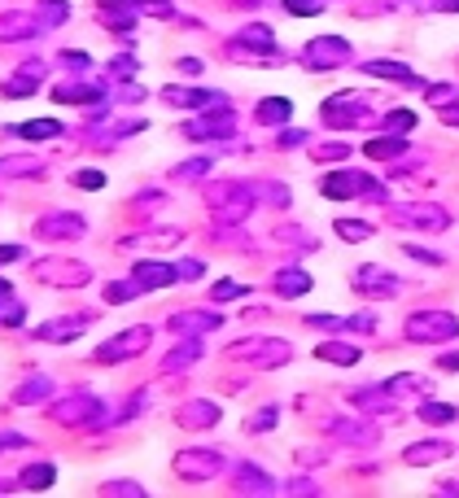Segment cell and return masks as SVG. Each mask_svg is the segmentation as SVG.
I'll use <instances>...</instances> for the list:
<instances>
[{
	"label": "cell",
	"mask_w": 459,
	"mask_h": 498,
	"mask_svg": "<svg viewBox=\"0 0 459 498\" xmlns=\"http://www.w3.org/2000/svg\"><path fill=\"white\" fill-rule=\"evenodd\" d=\"M22 136H36V140H44V136H61V123H27V127H22Z\"/></svg>",
	"instance_id": "6da1fadb"
},
{
	"label": "cell",
	"mask_w": 459,
	"mask_h": 498,
	"mask_svg": "<svg viewBox=\"0 0 459 498\" xmlns=\"http://www.w3.org/2000/svg\"><path fill=\"white\" fill-rule=\"evenodd\" d=\"M398 149H402V140H372L368 153H372V158H385V153H398Z\"/></svg>",
	"instance_id": "7a4b0ae2"
},
{
	"label": "cell",
	"mask_w": 459,
	"mask_h": 498,
	"mask_svg": "<svg viewBox=\"0 0 459 498\" xmlns=\"http://www.w3.org/2000/svg\"><path fill=\"white\" fill-rule=\"evenodd\" d=\"M451 415H455L451 407H429V411H424V420H429V424H446Z\"/></svg>",
	"instance_id": "3957f363"
},
{
	"label": "cell",
	"mask_w": 459,
	"mask_h": 498,
	"mask_svg": "<svg viewBox=\"0 0 459 498\" xmlns=\"http://www.w3.org/2000/svg\"><path fill=\"white\" fill-rule=\"evenodd\" d=\"M337 232H341V236H368L363 223H337Z\"/></svg>",
	"instance_id": "277c9868"
},
{
	"label": "cell",
	"mask_w": 459,
	"mask_h": 498,
	"mask_svg": "<svg viewBox=\"0 0 459 498\" xmlns=\"http://www.w3.org/2000/svg\"><path fill=\"white\" fill-rule=\"evenodd\" d=\"M79 184H84V188H96V184H105V175H79Z\"/></svg>",
	"instance_id": "5b68a950"
}]
</instances>
